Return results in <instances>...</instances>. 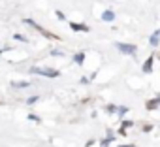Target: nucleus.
<instances>
[{"mask_svg":"<svg viewBox=\"0 0 160 147\" xmlns=\"http://www.w3.org/2000/svg\"><path fill=\"white\" fill-rule=\"evenodd\" d=\"M126 111H128V108H126V106H121V108H119V115H124Z\"/></svg>","mask_w":160,"mask_h":147,"instance_id":"nucleus-11","label":"nucleus"},{"mask_svg":"<svg viewBox=\"0 0 160 147\" xmlns=\"http://www.w3.org/2000/svg\"><path fill=\"white\" fill-rule=\"evenodd\" d=\"M158 106H160V94H158L154 100H149V102H147V109H156Z\"/></svg>","mask_w":160,"mask_h":147,"instance_id":"nucleus-5","label":"nucleus"},{"mask_svg":"<svg viewBox=\"0 0 160 147\" xmlns=\"http://www.w3.org/2000/svg\"><path fill=\"white\" fill-rule=\"evenodd\" d=\"M117 49L122 55H136V45H132V43H117Z\"/></svg>","mask_w":160,"mask_h":147,"instance_id":"nucleus-3","label":"nucleus"},{"mask_svg":"<svg viewBox=\"0 0 160 147\" xmlns=\"http://www.w3.org/2000/svg\"><path fill=\"white\" fill-rule=\"evenodd\" d=\"M36 100H38V96H32V98H28V104H34Z\"/></svg>","mask_w":160,"mask_h":147,"instance_id":"nucleus-13","label":"nucleus"},{"mask_svg":"<svg viewBox=\"0 0 160 147\" xmlns=\"http://www.w3.org/2000/svg\"><path fill=\"white\" fill-rule=\"evenodd\" d=\"M151 70H152V57H149V58L145 60V64H143V72H145V74H149Z\"/></svg>","mask_w":160,"mask_h":147,"instance_id":"nucleus-7","label":"nucleus"},{"mask_svg":"<svg viewBox=\"0 0 160 147\" xmlns=\"http://www.w3.org/2000/svg\"><path fill=\"white\" fill-rule=\"evenodd\" d=\"M102 19H104V21H108V23H109V21H113V19H115V13H113V12H111V10H106V12H104V13H102Z\"/></svg>","mask_w":160,"mask_h":147,"instance_id":"nucleus-6","label":"nucleus"},{"mask_svg":"<svg viewBox=\"0 0 160 147\" xmlns=\"http://www.w3.org/2000/svg\"><path fill=\"white\" fill-rule=\"evenodd\" d=\"M25 23H27V25H30V27H34V28H36L38 32H42V34H43L45 38H49V40H57V36H55V34H51V32H47L45 28H42V27H40L38 23H34L32 19H25Z\"/></svg>","mask_w":160,"mask_h":147,"instance_id":"nucleus-2","label":"nucleus"},{"mask_svg":"<svg viewBox=\"0 0 160 147\" xmlns=\"http://www.w3.org/2000/svg\"><path fill=\"white\" fill-rule=\"evenodd\" d=\"M121 147H134V145H121Z\"/></svg>","mask_w":160,"mask_h":147,"instance_id":"nucleus-14","label":"nucleus"},{"mask_svg":"<svg viewBox=\"0 0 160 147\" xmlns=\"http://www.w3.org/2000/svg\"><path fill=\"white\" fill-rule=\"evenodd\" d=\"M70 27H72V30H75V32H89V27H87V25H79V23H70Z\"/></svg>","mask_w":160,"mask_h":147,"instance_id":"nucleus-4","label":"nucleus"},{"mask_svg":"<svg viewBox=\"0 0 160 147\" xmlns=\"http://www.w3.org/2000/svg\"><path fill=\"white\" fill-rule=\"evenodd\" d=\"M132 124H134V123H130V121H124V123H122V126H124V128H130Z\"/></svg>","mask_w":160,"mask_h":147,"instance_id":"nucleus-12","label":"nucleus"},{"mask_svg":"<svg viewBox=\"0 0 160 147\" xmlns=\"http://www.w3.org/2000/svg\"><path fill=\"white\" fill-rule=\"evenodd\" d=\"M32 74H38V76H45V78H58V70H53V68H40V66H34L30 68Z\"/></svg>","mask_w":160,"mask_h":147,"instance_id":"nucleus-1","label":"nucleus"},{"mask_svg":"<svg viewBox=\"0 0 160 147\" xmlns=\"http://www.w3.org/2000/svg\"><path fill=\"white\" fill-rule=\"evenodd\" d=\"M73 60H75V62H77V64H81V62H83V60H85V55H83V53H77V55H75V57H73Z\"/></svg>","mask_w":160,"mask_h":147,"instance_id":"nucleus-8","label":"nucleus"},{"mask_svg":"<svg viewBox=\"0 0 160 147\" xmlns=\"http://www.w3.org/2000/svg\"><path fill=\"white\" fill-rule=\"evenodd\" d=\"M149 42H151V45H152V47H156V45H158V34H152Z\"/></svg>","mask_w":160,"mask_h":147,"instance_id":"nucleus-9","label":"nucleus"},{"mask_svg":"<svg viewBox=\"0 0 160 147\" xmlns=\"http://www.w3.org/2000/svg\"><path fill=\"white\" fill-rule=\"evenodd\" d=\"M111 139H113V138H111V136H108V138H106V139H104V141H102V147H108V145H109V141H111Z\"/></svg>","mask_w":160,"mask_h":147,"instance_id":"nucleus-10","label":"nucleus"},{"mask_svg":"<svg viewBox=\"0 0 160 147\" xmlns=\"http://www.w3.org/2000/svg\"><path fill=\"white\" fill-rule=\"evenodd\" d=\"M156 34H158V36H160V30H158V32H156Z\"/></svg>","mask_w":160,"mask_h":147,"instance_id":"nucleus-15","label":"nucleus"}]
</instances>
